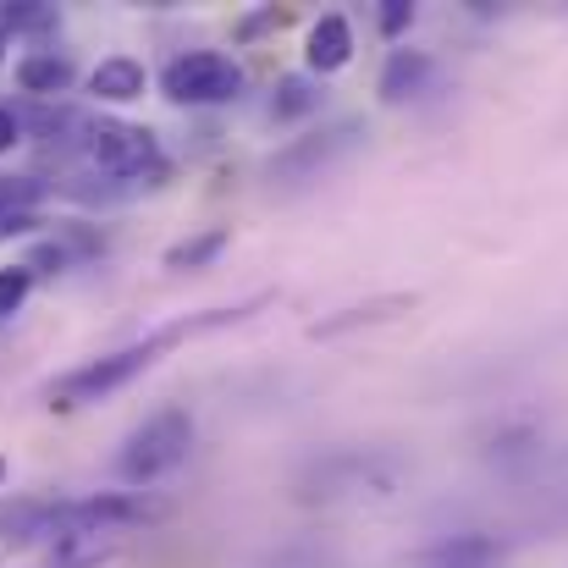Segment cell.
<instances>
[{"label":"cell","instance_id":"17","mask_svg":"<svg viewBox=\"0 0 568 568\" xmlns=\"http://www.w3.org/2000/svg\"><path fill=\"white\" fill-rule=\"evenodd\" d=\"M408 28H414V6H408V0H386V6H381V33L397 39V33H408Z\"/></svg>","mask_w":568,"mask_h":568},{"label":"cell","instance_id":"20","mask_svg":"<svg viewBox=\"0 0 568 568\" xmlns=\"http://www.w3.org/2000/svg\"><path fill=\"white\" fill-rule=\"evenodd\" d=\"M0 480H6V458H0Z\"/></svg>","mask_w":568,"mask_h":568},{"label":"cell","instance_id":"10","mask_svg":"<svg viewBox=\"0 0 568 568\" xmlns=\"http://www.w3.org/2000/svg\"><path fill=\"white\" fill-rule=\"evenodd\" d=\"M89 94H100V100H139L144 94V61H133V55H105L94 72H89Z\"/></svg>","mask_w":568,"mask_h":568},{"label":"cell","instance_id":"13","mask_svg":"<svg viewBox=\"0 0 568 568\" xmlns=\"http://www.w3.org/2000/svg\"><path fill=\"white\" fill-rule=\"evenodd\" d=\"M226 243H232L226 226H204V232H193V237H183V243L166 248V271H199V265H210Z\"/></svg>","mask_w":568,"mask_h":568},{"label":"cell","instance_id":"1","mask_svg":"<svg viewBox=\"0 0 568 568\" xmlns=\"http://www.w3.org/2000/svg\"><path fill=\"white\" fill-rule=\"evenodd\" d=\"M265 298H248V304H237V310H204V315H193V321H172V326H161L155 337H144V343H133V348H116V354H105V359H89V365H78L72 376H61L50 386V408H83V403H100V397H111V392H122L128 381H139L166 348H178V343H189L199 332H215V326H232V321H243L248 310H260Z\"/></svg>","mask_w":568,"mask_h":568},{"label":"cell","instance_id":"11","mask_svg":"<svg viewBox=\"0 0 568 568\" xmlns=\"http://www.w3.org/2000/svg\"><path fill=\"white\" fill-rule=\"evenodd\" d=\"M321 100H326V89H321L315 72H287V78H276L271 116H276V122H298V116H315Z\"/></svg>","mask_w":568,"mask_h":568},{"label":"cell","instance_id":"4","mask_svg":"<svg viewBox=\"0 0 568 568\" xmlns=\"http://www.w3.org/2000/svg\"><path fill=\"white\" fill-rule=\"evenodd\" d=\"M161 94L172 105H226L243 94V67L221 50H183L161 72Z\"/></svg>","mask_w":568,"mask_h":568},{"label":"cell","instance_id":"12","mask_svg":"<svg viewBox=\"0 0 568 568\" xmlns=\"http://www.w3.org/2000/svg\"><path fill=\"white\" fill-rule=\"evenodd\" d=\"M491 558H497V547L486 536H453V541L430 547L414 568H491Z\"/></svg>","mask_w":568,"mask_h":568},{"label":"cell","instance_id":"19","mask_svg":"<svg viewBox=\"0 0 568 568\" xmlns=\"http://www.w3.org/2000/svg\"><path fill=\"white\" fill-rule=\"evenodd\" d=\"M94 564H105V552H83V558H72V564H61V568H94Z\"/></svg>","mask_w":568,"mask_h":568},{"label":"cell","instance_id":"6","mask_svg":"<svg viewBox=\"0 0 568 568\" xmlns=\"http://www.w3.org/2000/svg\"><path fill=\"white\" fill-rule=\"evenodd\" d=\"M304 61H310V72H343L348 61H354V28H348V17L343 11H326L315 28H310V44H304Z\"/></svg>","mask_w":568,"mask_h":568},{"label":"cell","instance_id":"16","mask_svg":"<svg viewBox=\"0 0 568 568\" xmlns=\"http://www.w3.org/2000/svg\"><path fill=\"white\" fill-rule=\"evenodd\" d=\"M28 287H33V271H28V265H6V271H0V321L22 310Z\"/></svg>","mask_w":568,"mask_h":568},{"label":"cell","instance_id":"7","mask_svg":"<svg viewBox=\"0 0 568 568\" xmlns=\"http://www.w3.org/2000/svg\"><path fill=\"white\" fill-rule=\"evenodd\" d=\"M67 83H72V61H67L61 50H28V55L17 61V89H22V94L50 100V94H67Z\"/></svg>","mask_w":568,"mask_h":568},{"label":"cell","instance_id":"8","mask_svg":"<svg viewBox=\"0 0 568 568\" xmlns=\"http://www.w3.org/2000/svg\"><path fill=\"white\" fill-rule=\"evenodd\" d=\"M425 78H430V55H425V50H392L386 67H381L376 94L386 100V105H403L408 94L425 89Z\"/></svg>","mask_w":568,"mask_h":568},{"label":"cell","instance_id":"18","mask_svg":"<svg viewBox=\"0 0 568 568\" xmlns=\"http://www.w3.org/2000/svg\"><path fill=\"white\" fill-rule=\"evenodd\" d=\"M17 139H22V116L11 105H0V150H11Z\"/></svg>","mask_w":568,"mask_h":568},{"label":"cell","instance_id":"3","mask_svg":"<svg viewBox=\"0 0 568 568\" xmlns=\"http://www.w3.org/2000/svg\"><path fill=\"white\" fill-rule=\"evenodd\" d=\"M189 447H193V414L183 403H166V408H155V414L122 442L116 475H122L128 486H150V480L172 475V469L189 458Z\"/></svg>","mask_w":568,"mask_h":568},{"label":"cell","instance_id":"14","mask_svg":"<svg viewBox=\"0 0 568 568\" xmlns=\"http://www.w3.org/2000/svg\"><path fill=\"white\" fill-rule=\"evenodd\" d=\"M0 28L6 33H44V28H55V6H44V0H6L0 6Z\"/></svg>","mask_w":568,"mask_h":568},{"label":"cell","instance_id":"21","mask_svg":"<svg viewBox=\"0 0 568 568\" xmlns=\"http://www.w3.org/2000/svg\"><path fill=\"white\" fill-rule=\"evenodd\" d=\"M0 50H6V28H0Z\"/></svg>","mask_w":568,"mask_h":568},{"label":"cell","instance_id":"9","mask_svg":"<svg viewBox=\"0 0 568 568\" xmlns=\"http://www.w3.org/2000/svg\"><path fill=\"white\" fill-rule=\"evenodd\" d=\"M408 310H414V293H386V298L354 304V310H343V315H332V321H315L310 337H343V332H354V326H376V321L408 315Z\"/></svg>","mask_w":568,"mask_h":568},{"label":"cell","instance_id":"5","mask_svg":"<svg viewBox=\"0 0 568 568\" xmlns=\"http://www.w3.org/2000/svg\"><path fill=\"white\" fill-rule=\"evenodd\" d=\"M354 144H359V122H337V128H326V133H315V139H304V144L282 150L265 172H271V178H282V183H298V178H310L315 166H332L337 155H348Z\"/></svg>","mask_w":568,"mask_h":568},{"label":"cell","instance_id":"2","mask_svg":"<svg viewBox=\"0 0 568 568\" xmlns=\"http://www.w3.org/2000/svg\"><path fill=\"white\" fill-rule=\"evenodd\" d=\"M83 150L89 161L116 178V183H144V189H161L172 178V161L161 150V139L150 128H133V122H116V116H100V122H83Z\"/></svg>","mask_w":568,"mask_h":568},{"label":"cell","instance_id":"15","mask_svg":"<svg viewBox=\"0 0 568 568\" xmlns=\"http://www.w3.org/2000/svg\"><path fill=\"white\" fill-rule=\"evenodd\" d=\"M44 199V189L33 178H0V215H28Z\"/></svg>","mask_w":568,"mask_h":568}]
</instances>
